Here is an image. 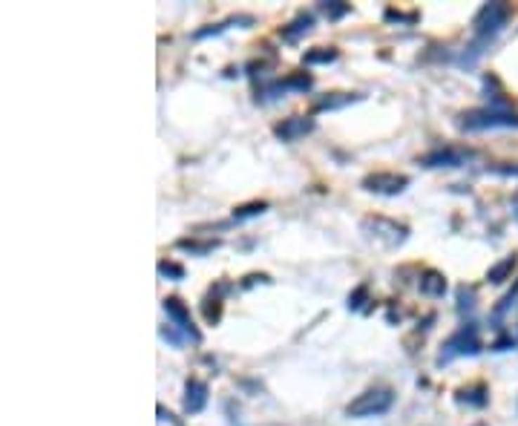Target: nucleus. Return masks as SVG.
<instances>
[{"mask_svg":"<svg viewBox=\"0 0 518 426\" xmlns=\"http://www.w3.org/2000/svg\"><path fill=\"white\" fill-rule=\"evenodd\" d=\"M510 20V6L507 4H484L475 18H472V41L467 52L461 55V67H475V60L484 55V49L496 41V35Z\"/></svg>","mask_w":518,"mask_h":426,"instance_id":"obj_1","label":"nucleus"},{"mask_svg":"<svg viewBox=\"0 0 518 426\" xmlns=\"http://www.w3.org/2000/svg\"><path fill=\"white\" fill-rule=\"evenodd\" d=\"M458 127L464 133H481V130H510L518 127V112L507 110V107H478V110H467L458 115Z\"/></svg>","mask_w":518,"mask_h":426,"instance_id":"obj_2","label":"nucleus"},{"mask_svg":"<svg viewBox=\"0 0 518 426\" xmlns=\"http://www.w3.org/2000/svg\"><path fill=\"white\" fill-rule=\"evenodd\" d=\"M481 351V340H478V328L475 323H464L455 334L443 340L441 354H438V366H446V363L458 360V357H475Z\"/></svg>","mask_w":518,"mask_h":426,"instance_id":"obj_3","label":"nucleus"},{"mask_svg":"<svg viewBox=\"0 0 518 426\" xmlns=\"http://www.w3.org/2000/svg\"><path fill=\"white\" fill-rule=\"evenodd\" d=\"M394 404V392L386 389V386H377V389H369L357 394V398L346 406V415L349 418H377V415H386Z\"/></svg>","mask_w":518,"mask_h":426,"instance_id":"obj_4","label":"nucleus"},{"mask_svg":"<svg viewBox=\"0 0 518 426\" xmlns=\"http://www.w3.org/2000/svg\"><path fill=\"white\" fill-rule=\"evenodd\" d=\"M472 159H475V150L449 144V147H435V150H429V153L417 156V164L426 167V170H443V167H464Z\"/></svg>","mask_w":518,"mask_h":426,"instance_id":"obj_5","label":"nucleus"},{"mask_svg":"<svg viewBox=\"0 0 518 426\" xmlns=\"http://www.w3.org/2000/svg\"><path fill=\"white\" fill-rule=\"evenodd\" d=\"M363 231L369 233L372 239L383 242L386 248H398L409 239V228L406 225H398L394 219H383V217H369L363 219Z\"/></svg>","mask_w":518,"mask_h":426,"instance_id":"obj_6","label":"nucleus"},{"mask_svg":"<svg viewBox=\"0 0 518 426\" xmlns=\"http://www.w3.org/2000/svg\"><path fill=\"white\" fill-rule=\"evenodd\" d=\"M311 84H314V78H311L309 72H291V75H285V78H280V81H271L268 86H262L259 93H257V101L280 98V96H285V93H309Z\"/></svg>","mask_w":518,"mask_h":426,"instance_id":"obj_7","label":"nucleus"},{"mask_svg":"<svg viewBox=\"0 0 518 426\" xmlns=\"http://www.w3.org/2000/svg\"><path fill=\"white\" fill-rule=\"evenodd\" d=\"M360 185H363V191L377 193V196H401L409 188V176L380 170V173H369V176L360 181Z\"/></svg>","mask_w":518,"mask_h":426,"instance_id":"obj_8","label":"nucleus"},{"mask_svg":"<svg viewBox=\"0 0 518 426\" xmlns=\"http://www.w3.org/2000/svg\"><path fill=\"white\" fill-rule=\"evenodd\" d=\"M162 309H164V314L173 320V325L181 331V337L190 340V343H202V334H199V328L193 325L188 306H185V302H181L179 297H164V299H162Z\"/></svg>","mask_w":518,"mask_h":426,"instance_id":"obj_9","label":"nucleus"},{"mask_svg":"<svg viewBox=\"0 0 518 426\" xmlns=\"http://www.w3.org/2000/svg\"><path fill=\"white\" fill-rule=\"evenodd\" d=\"M311 130H314L311 115H291V118H283L280 124L273 127V136H277L280 141H299V138H306Z\"/></svg>","mask_w":518,"mask_h":426,"instance_id":"obj_10","label":"nucleus"},{"mask_svg":"<svg viewBox=\"0 0 518 426\" xmlns=\"http://www.w3.org/2000/svg\"><path fill=\"white\" fill-rule=\"evenodd\" d=\"M207 406V383L199 377H188L185 383V415H199Z\"/></svg>","mask_w":518,"mask_h":426,"instance_id":"obj_11","label":"nucleus"},{"mask_svg":"<svg viewBox=\"0 0 518 426\" xmlns=\"http://www.w3.org/2000/svg\"><path fill=\"white\" fill-rule=\"evenodd\" d=\"M311 29H314V15L299 12L288 26H283V29H280V38H283V41H288V44H297L299 38L311 35Z\"/></svg>","mask_w":518,"mask_h":426,"instance_id":"obj_12","label":"nucleus"},{"mask_svg":"<svg viewBox=\"0 0 518 426\" xmlns=\"http://www.w3.org/2000/svg\"><path fill=\"white\" fill-rule=\"evenodd\" d=\"M420 294H426V297H443L446 294V277L441 271H423V277H420Z\"/></svg>","mask_w":518,"mask_h":426,"instance_id":"obj_13","label":"nucleus"},{"mask_svg":"<svg viewBox=\"0 0 518 426\" xmlns=\"http://www.w3.org/2000/svg\"><path fill=\"white\" fill-rule=\"evenodd\" d=\"M251 26L254 23V18H248V15H236V18H228V20H222V23H216V26H205V29H196L193 32V38L196 41H202V38H210V35H222V32H228L231 26Z\"/></svg>","mask_w":518,"mask_h":426,"instance_id":"obj_14","label":"nucleus"},{"mask_svg":"<svg viewBox=\"0 0 518 426\" xmlns=\"http://www.w3.org/2000/svg\"><path fill=\"white\" fill-rule=\"evenodd\" d=\"M486 401H490V389H486L484 383H475V386H467L458 392V404H467V406H486Z\"/></svg>","mask_w":518,"mask_h":426,"instance_id":"obj_15","label":"nucleus"},{"mask_svg":"<svg viewBox=\"0 0 518 426\" xmlns=\"http://www.w3.org/2000/svg\"><path fill=\"white\" fill-rule=\"evenodd\" d=\"M515 265H518L515 254H512V257H504L501 262H496V265H493L490 271H486V280H490V283H496V285H498V283H507V280H510V273H512V268H515Z\"/></svg>","mask_w":518,"mask_h":426,"instance_id":"obj_16","label":"nucleus"},{"mask_svg":"<svg viewBox=\"0 0 518 426\" xmlns=\"http://www.w3.org/2000/svg\"><path fill=\"white\" fill-rule=\"evenodd\" d=\"M337 58H340L337 49H331V46L323 49V46H320V49H311V52L302 55V64H306V67H314V64H334Z\"/></svg>","mask_w":518,"mask_h":426,"instance_id":"obj_17","label":"nucleus"},{"mask_svg":"<svg viewBox=\"0 0 518 426\" xmlns=\"http://www.w3.org/2000/svg\"><path fill=\"white\" fill-rule=\"evenodd\" d=\"M360 96H346V93H331V96H325V98H320V101H314V112H320V110H340V107H346V104H351V101H357Z\"/></svg>","mask_w":518,"mask_h":426,"instance_id":"obj_18","label":"nucleus"},{"mask_svg":"<svg viewBox=\"0 0 518 426\" xmlns=\"http://www.w3.org/2000/svg\"><path fill=\"white\" fill-rule=\"evenodd\" d=\"M271 205L268 202H248V205H239L233 207V222H245V219H254L259 213H265Z\"/></svg>","mask_w":518,"mask_h":426,"instance_id":"obj_19","label":"nucleus"},{"mask_svg":"<svg viewBox=\"0 0 518 426\" xmlns=\"http://www.w3.org/2000/svg\"><path fill=\"white\" fill-rule=\"evenodd\" d=\"M219 242L216 239H207V242H196V239H179L176 242V248H181V251H190V254H196V257H205V254H210L213 248H216Z\"/></svg>","mask_w":518,"mask_h":426,"instance_id":"obj_20","label":"nucleus"},{"mask_svg":"<svg viewBox=\"0 0 518 426\" xmlns=\"http://www.w3.org/2000/svg\"><path fill=\"white\" fill-rule=\"evenodd\" d=\"M320 12H323L328 20H340L343 15L351 12V6H349V4H340V0H325V4H320Z\"/></svg>","mask_w":518,"mask_h":426,"instance_id":"obj_21","label":"nucleus"},{"mask_svg":"<svg viewBox=\"0 0 518 426\" xmlns=\"http://www.w3.org/2000/svg\"><path fill=\"white\" fill-rule=\"evenodd\" d=\"M202 311H205V320H207L210 325H213V323H219V317H222V299H219V297H213V299H205Z\"/></svg>","mask_w":518,"mask_h":426,"instance_id":"obj_22","label":"nucleus"},{"mask_svg":"<svg viewBox=\"0 0 518 426\" xmlns=\"http://www.w3.org/2000/svg\"><path fill=\"white\" fill-rule=\"evenodd\" d=\"M159 273L162 277H170V280H185V268L176 265V262H167V259L159 262Z\"/></svg>","mask_w":518,"mask_h":426,"instance_id":"obj_23","label":"nucleus"},{"mask_svg":"<svg viewBox=\"0 0 518 426\" xmlns=\"http://www.w3.org/2000/svg\"><path fill=\"white\" fill-rule=\"evenodd\" d=\"M472 299H475V291H472V288H467V285H461V288H458V311H461V314L475 309V302H472Z\"/></svg>","mask_w":518,"mask_h":426,"instance_id":"obj_24","label":"nucleus"},{"mask_svg":"<svg viewBox=\"0 0 518 426\" xmlns=\"http://www.w3.org/2000/svg\"><path fill=\"white\" fill-rule=\"evenodd\" d=\"M515 299H518V283H515V288H512V291H507V294L501 297V302H498V306H496V311H493V314H496V317L507 314V311H510V309L515 306Z\"/></svg>","mask_w":518,"mask_h":426,"instance_id":"obj_25","label":"nucleus"},{"mask_svg":"<svg viewBox=\"0 0 518 426\" xmlns=\"http://www.w3.org/2000/svg\"><path fill=\"white\" fill-rule=\"evenodd\" d=\"M162 340H167L173 349H181V346H185V337H179L173 328H162Z\"/></svg>","mask_w":518,"mask_h":426,"instance_id":"obj_26","label":"nucleus"},{"mask_svg":"<svg viewBox=\"0 0 518 426\" xmlns=\"http://www.w3.org/2000/svg\"><path fill=\"white\" fill-rule=\"evenodd\" d=\"M363 299H365V285H360V288L349 297V309H351V311H357V309L363 306Z\"/></svg>","mask_w":518,"mask_h":426,"instance_id":"obj_27","label":"nucleus"},{"mask_svg":"<svg viewBox=\"0 0 518 426\" xmlns=\"http://www.w3.org/2000/svg\"><path fill=\"white\" fill-rule=\"evenodd\" d=\"M490 173H496V176H518V164H496V167H490Z\"/></svg>","mask_w":518,"mask_h":426,"instance_id":"obj_28","label":"nucleus"},{"mask_svg":"<svg viewBox=\"0 0 518 426\" xmlns=\"http://www.w3.org/2000/svg\"><path fill=\"white\" fill-rule=\"evenodd\" d=\"M496 351H507V349H515V340L512 337H501V340H496V346H493Z\"/></svg>","mask_w":518,"mask_h":426,"instance_id":"obj_29","label":"nucleus"},{"mask_svg":"<svg viewBox=\"0 0 518 426\" xmlns=\"http://www.w3.org/2000/svg\"><path fill=\"white\" fill-rule=\"evenodd\" d=\"M512 217H515V222H518V193L512 196Z\"/></svg>","mask_w":518,"mask_h":426,"instance_id":"obj_30","label":"nucleus"},{"mask_svg":"<svg viewBox=\"0 0 518 426\" xmlns=\"http://www.w3.org/2000/svg\"><path fill=\"white\" fill-rule=\"evenodd\" d=\"M228 412H231V406H228ZM231 426H242V420H239V415H233V412H231Z\"/></svg>","mask_w":518,"mask_h":426,"instance_id":"obj_31","label":"nucleus"}]
</instances>
